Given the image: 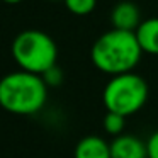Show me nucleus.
I'll return each mask as SVG.
<instances>
[{
	"label": "nucleus",
	"instance_id": "f257e3e1",
	"mask_svg": "<svg viewBox=\"0 0 158 158\" xmlns=\"http://www.w3.org/2000/svg\"><path fill=\"white\" fill-rule=\"evenodd\" d=\"M143 49L133 31L110 29L95 39L90 49L92 63L99 72L107 75L133 72L139 63Z\"/></svg>",
	"mask_w": 158,
	"mask_h": 158
},
{
	"label": "nucleus",
	"instance_id": "f03ea898",
	"mask_svg": "<svg viewBox=\"0 0 158 158\" xmlns=\"http://www.w3.org/2000/svg\"><path fill=\"white\" fill-rule=\"evenodd\" d=\"M48 100V83L41 75L19 68L0 78V107L15 116H32Z\"/></svg>",
	"mask_w": 158,
	"mask_h": 158
},
{
	"label": "nucleus",
	"instance_id": "7ed1b4c3",
	"mask_svg": "<svg viewBox=\"0 0 158 158\" xmlns=\"http://www.w3.org/2000/svg\"><path fill=\"white\" fill-rule=\"evenodd\" d=\"M14 61L21 70L43 75L56 65L58 46L53 38L39 29H26L14 38L10 46Z\"/></svg>",
	"mask_w": 158,
	"mask_h": 158
},
{
	"label": "nucleus",
	"instance_id": "20e7f679",
	"mask_svg": "<svg viewBox=\"0 0 158 158\" xmlns=\"http://www.w3.org/2000/svg\"><path fill=\"white\" fill-rule=\"evenodd\" d=\"M148 100V83L134 72L112 75L102 92V102L107 110L123 116L139 112Z\"/></svg>",
	"mask_w": 158,
	"mask_h": 158
},
{
	"label": "nucleus",
	"instance_id": "39448f33",
	"mask_svg": "<svg viewBox=\"0 0 158 158\" xmlns=\"http://www.w3.org/2000/svg\"><path fill=\"white\" fill-rule=\"evenodd\" d=\"M141 10L136 4L129 0H123L116 4L110 10V24L114 29H123V31H136L141 24Z\"/></svg>",
	"mask_w": 158,
	"mask_h": 158
},
{
	"label": "nucleus",
	"instance_id": "423d86ee",
	"mask_svg": "<svg viewBox=\"0 0 158 158\" xmlns=\"http://www.w3.org/2000/svg\"><path fill=\"white\" fill-rule=\"evenodd\" d=\"M110 156L112 158H148L146 143L134 134H119L110 141Z\"/></svg>",
	"mask_w": 158,
	"mask_h": 158
},
{
	"label": "nucleus",
	"instance_id": "0eeeda50",
	"mask_svg": "<svg viewBox=\"0 0 158 158\" xmlns=\"http://www.w3.org/2000/svg\"><path fill=\"white\" fill-rule=\"evenodd\" d=\"M73 158H112L110 143L97 134H89L77 143L73 150Z\"/></svg>",
	"mask_w": 158,
	"mask_h": 158
},
{
	"label": "nucleus",
	"instance_id": "6e6552de",
	"mask_svg": "<svg viewBox=\"0 0 158 158\" xmlns=\"http://www.w3.org/2000/svg\"><path fill=\"white\" fill-rule=\"evenodd\" d=\"M143 53L158 56V17L146 19L134 31Z\"/></svg>",
	"mask_w": 158,
	"mask_h": 158
},
{
	"label": "nucleus",
	"instance_id": "1a4fd4ad",
	"mask_svg": "<svg viewBox=\"0 0 158 158\" xmlns=\"http://www.w3.org/2000/svg\"><path fill=\"white\" fill-rule=\"evenodd\" d=\"M124 126H126V116L107 110L106 117H104V129H106L107 134L119 136V134L124 133Z\"/></svg>",
	"mask_w": 158,
	"mask_h": 158
},
{
	"label": "nucleus",
	"instance_id": "9d476101",
	"mask_svg": "<svg viewBox=\"0 0 158 158\" xmlns=\"http://www.w3.org/2000/svg\"><path fill=\"white\" fill-rule=\"evenodd\" d=\"M66 10L73 15H89L94 12L97 0H63Z\"/></svg>",
	"mask_w": 158,
	"mask_h": 158
},
{
	"label": "nucleus",
	"instance_id": "9b49d317",
	"mask_svg": "<svg viewBox=\"0 0 158 158\" xmlns=\"http://www.w3.org/2000/svg\"><path fill=\"white\" fill-rule=\"evenodd\" d=\"M43 78H44V82L48 83V87L49 85H60L61 83V70L58 68V65H55L53 68H49L46 73H43Z\"/></svg>",
	"mask_w": 158,
	"mask_h": 158
},
{
	"label": "nucleus",
	"instance_id": "f8f14e48",
	"mask_svg": "<svg viewBox=\"0 0 158 158\" xmlns=\"http://www.w3.org/2000/svg\"><path fill=\"white\" fill-rule=\"evenodd\" d=\"M148 158H158V131H155L146 141Z\"/></svg>",
	"mask_w": 158,
	"mask_h": 158
},
{
	"label": "nucleus",
	"instance_id": "ddd939ff",
	"mask_svg": "<svg viewBox=\"0 0 158 158\" xmlns=\"http://www.w3.org/2000/svg\"><path fill=\"white\" fill-rule=\"evenodd\" d=\"M4 4H9V5H17V4H21L22 0H2Z\"/></svg>",
	"mask_w": 158,
	"mask_h": 158
},
{
	"label": "nucleus",
	"instance_id": "4468645a",
	"mask_svg": "<svg viewBox=\"0 0 158 158\" xmlns=\"http://www.w3.org/2000/svg\"><path fill=\"white\" fill-rule=\"evenodd\" d=\"M49 2H60V0H49Z\"/></svg>",
	"mask_w": 158,
	"mask_h": 158
}]
</instances>
